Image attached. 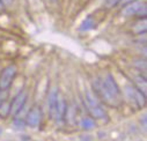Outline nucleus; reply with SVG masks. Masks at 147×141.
<instances>
[{
    "label": "nucleus",
    "mask_w": 147,
    "mask_h": 141,
    "mask_svg": "<svg viewBox=\"0 0 147 141\" xmlns=\"http://www.w3.org/2000/svg\"><path fill=\"white\" fill-rule=\"evenodd\" d=\"M93 90H94V93L96 94V96L98 97V99L103 101L107 105H109V107L117 108L118 105L121 104L117 99H115L111 95L108 93V90L105 89V87H104L102 80H100V79H96V80L93 81Z\"/></svg>",
    "instance_id": "f257e3e1"
},
{
    "label": "nucleus",
    "mask_w": 147,
    "mask_h": 141,
    "mask_svg": "<svg viewBox=\"0 0 147 141\" xmlns=\"http://www.w3.org/2000/svg\"><path fill=\"white\" fill-rule=\"evenodd\" d=\"M16 73L18 69L15 65H8L1 70V74H0V90H7L13 85Z\"/></svg>",
    "instance_id": "f03ea898"
},
{
    "label": "nucleus",
    "mask_w": 147,
    "mask_h": 141,
    "mask_svg": "<svg viewBox=\"0 0 147 141\" xmlns=\"http://www.w3.org/2000/svg\"><path fill=\"white\" fill-rule=\"evenodd\" d=\"M27 99H28V91L27 90H20L15 97L11 101V110H9V115L15 117L19 111L24 107V104H27Z\"/></svg>",
    "instance_id": "7ed1b4c3"
},
{
    "label": "nucleus",
    "mask_w": 147,
    "mask_h": 141,
    "mask_svg": "<svg viewBox=\"0 0 147 141\" xmlns=\"http://www.w3.org/2000/svg\"><path fill=\"white\" fill-rule=\"evenodd\" d=\"M105 89L108 90V93L111 95L115 99H117L119 103H121V99H122V93H121V89L117 85V82L115 81L114 77L111 74H107V77L102 80Z\"/></svg>",
    "instance_id": "20e7f679"
},
{
    "label": "nucleus",
    "mask_w": 147,
    "mask_h": 141,
    "mask_svg": "<svg viewBox=\"0 0 147 141\" xmlns=\"http://www.w3.org/2000/svg\"><path fill=\"white\" fill-rule=\"evenodd\" d=\"M42 120V111L38 107H32L26 115L24 122H26V126H29L31 128H36L38 127Z\"/></svg>",
    "instance_id": "39448f33"
},
{
    "label": "nucleus",
    "mask_w": 147,
    "mask_h": 141,
    "mask_svg": "<svg viewBox=\"0 0 147 141\" xmlns=\"http://www.w3.org/2000/svg\"><path fill=\"white\" fill-rule=\"evenodd\" d=\"M145 5H146V0H136V1L131 4L123 6L121 14L123 16H136L138 12L141 9V7H144Z\"/></svg>",
    "instance_id": "423d86ee"
},
{
    "label": "nucleus",
    "mask_w": 147,
    "mask_h": 141,
    "mask_svg": "<svg viewBox=\"0 0 147 141\" xmlns=\"http://www.w3.org/2000/svg\"><path fill=\"white\" fill-rule=\"evenodd\" d=\"M58 87L53 86L49 93H48V108H49V113L51 118H55V112H56V104H57V98H58Z\"/></svg>",
    "instance_id": "0eeeda50"
},
{
    "label": "nucleus",
    "mask_w": 147,
    "mask_h": 141,
    "mask_svg": "<svg viewBox=\"0 0 147 141\" xmlns=\"http://www.w3.org/2000/svg\"><path fill=\"white\" fill-rule=\"evenodd\" d=\"M67 108V104L64 99V97L58 94V98H57V104H56V112H55V118H57L58 120L64 119V115Z\"/></svg>",
    "instance_id": "6e6552de"
},
{
    "label": "nucleus",
    "mask_w": 147,
    "mask_h": 141,
    "mask_svg": "<svg viewBox=\"0 0 147 141\" xmlns=\"http://www.w3.org/2000/svg\"><path fill=\"white\" fill-rule=\"evenodd\" d=\"M87 110L93 119H107V112L100 104L93 105V107H87Z\"/></svg>",
    "instance_id": "1a4fd4ad"
},
{
    "label": "nucleus",
    "mask_w": 147,
    "mask_h": 141,
    "mask_svg": "<svg viewBox=\"0 0 147 141\" xmlns=\"http://www.w3.org/2000/svg\"><path fill=\"white\" fill-rule=\"evenodd\" d=\"M85 103L87 107H93V105H97L100 104V99L96 96V94L94 93L93 89L86 88L85 90Z\"/></svg>",
    "instance_id": "9d476101"
},
{
    "label": "nucleus",
    "mask_w": 147,
    "mask_h": 141,
    "mask_svg": "<svg viewBox=\"0 0 147 141\" xmlns=\"http://www.w3.org/2000/svg\"><path fill=\"white\" fill-rule=\"evenodd\" d=\"M146 28H147V21L146 19H139L138 21H136L131 28L132 32L134 35H144L146 32Z\"/></svg>",
    "instance_id": "9b49d317"
},
{
    "label": "nucleus",
    "mask_w": 147,
    "mask_h": 141,
    "mask_svg": "<svg viewBox=\"0 0 147 141\" xmlns=\"http://www.w3.org/2000/svg\"><path fill=\"white\" fill-rule=\"evenodd\" d=\"M95 27H96V19H95L94 15H89L82 21V23L80 24L79 29L81 31H87V30H90V29H93Z\"/></svg>",
    "instance_id": "f8f14e48"
},
{
    "label": "nucleus",
    "mask_w": 147,
    "mask_h": 141,
    "mask_svg": "<svg viewBox=\"0 0 147 141\" xmlns=\"http://www.w3.org/2000/svg\"><path fill=\"white\" fill-rule=\"evenodd\" d=\"M9 110H11V101L6 99L0 105V118H6L9 116Z\"/></svg>",
    "instance_id": "ddd939ff"
},
{
    "label": "nucleus",
    "mask_w": 147,
    "mask_h": 141,
    "mask_svg": "<svg viewBox=\"0 0 147 141\" xmlns=\"http://www.w3.org/2000/svg\"><path fill=\"white\" fill-rule=\"evenodd\" d=\"M81 127L85 131H90L95 127V122L92 117H85L81 119Z\"/></svg>",
    "instance_id": "4468645a"
},
{
    "label": "nucleus",
    "mask_w": 147,
    "mask_h": 141,
    "mask_svg": "<svg viewBox=\"0 0 147 141\" xmlns=\"http://www.w3.org/2000/svg\"><path fill=\"white\" fill-rule=\"evenodd\" d=\"M13 126L15 127V130H23L26 127V122H24V118H19V117H15L13 119Z\"/></svg>",
    "instance_id": "2eb2a0df"
},
{
    "label": "nucleus",
    "mask_w": 147,
    "mask_h": 141,
    "mask_svg": "<svg viewBox=\"0 0 147 141\" xmlns=\"http://www.w3.org/2000/svg\"><path fill=\"white\" fill-rule=\"evenodd\" d=\"M121 0H107L105 4H104V7L105 8H114L115 6H117L119 4Z\"/></svg>",
    "instance_id": "dca6fc26"
},
{
    "label": "nucleus",
    "mask_w": 147,
    "mask_h": 141,
    "mask_svg": "<svg viewBox=\"0 0 147 141\" xmlns=\"http://www.w3.org/2000/svg\"><path fill=\"white\" fill-rule=\"evenodd\" d=\"M134 66H136L139 70H141V68H142V70H145V69H146V60H145V59H142V61H141V59L136 60V61H134Z\"/></svg>",
    "instance_id": "f3484780"
},
{
    "label": "nucleus",
    "mask_w": 147,
    "mask_h": 141,
    "mask_svg": "<svg viewBox=\"0 0 147 141\" xmlns=\"http://www.w3.org/2000/svg\"><path fill=\"white\" fill-rule=\"evenodd\" d=\"M7 96H8V94H7L6 90H1V91H0V105L3 104L4 101L7 99Z\"/></svg>",
    "instance_id": "a211bd4d"
},
{
    "label": "nucleus",
    "mask_w": 147,
    "mask_h": 141,
    "mask_svg": "<svg viewBox=\"0 0 147 141\" xmlns=\"http://www.w3.org/2000/svg\"><path fill=\"white\" fill-rule=\"evenodd\" d=\"M133 1H136V0H121L118 5L125 6V5H127V4H131V3H133Z\"/></svg>",
    "instance_id": "6ab92c4d"
},
{
    "label": "nucleus",
    "mask_w": 147,
    "mask_h": 141,
    "mask_svg": "<svg viewBox=\"0 0 147 141\" xmlns=\"http://www.w3.org/2000/svg\"><path fill=\"white\" fill-rule=\"evenodd\" d=\"M4 9H5V5H4V3L1 1V0H0V14L4 12Z\"/></svg>",
    "instance_id": "aec40b11"
},
{
    "label": "nucleus",
    "mask_w": 147,
    "mask_h": 141,
    "mask_svg": "<svg viewBox=\"0 0 147 141\" xmlns=\"http://www.w3.org/2000/svg\"><path fill=\"white\" fill-rule=\"evenodd\" d=\"M21 140H22V141H30V136H28V135H22V136H21Z\"/></svg>",
    "instance_id": "412c9836"
},
{
    "label": "nucleus",
    "mask_w": 147,
    "mask_h": 141,
    "mask_svg": "<svg viewBox=\"0 0 147 141\" xmlns=\"http://www.w3.org/2000/svg\"><path fill=\"white\" fill-rule=\"evenodd\" d=\"M142 126H144V130H146V115L142 117Z\"/></svg>",
    "instance_id": "4be33fe9"
},
{
    "label": "nucleus",
    "mask_w": 147,
    "mask_h": 141,
    "mask_svg": "<svg viewBox=\"0 0 147 141\" xmlns=\"http://www.w3.org/2000/svg\"><path fill=\"white\" fill-rule=\"evenodd\" d=\"M1 133H3V128H1V127H0V134H1Z\"/></svg>",
    "instance_id": "5701e85b"
},
{
    "label": "nucleus",
    "mask_w": 147,
    "mask_h": 141,
    "mask_svg": "<svg viewBox=\"0 0 147 141\" xmlns=\"http://www.w3.org/2000/svg\"><path fill=\"white\" fill-rule=\"evenodd\" d=\"M51 1H52V3H56V1H57V0H51Z\"/></svg>",
    "instance_id": "b1692460"
},
{
    "label": "nucleus",
    "mask_w": 147,
    "mask_h": 141,
    "mask_svg": "<svg viewBox=\"0 0 147 141\" xmlns=\"http://www.w3.org/2000/svg\"><path fill=\"white\" fill-rule=\"evenodd\" d=\"M0 91H1V90H0Z\"/></svg>",
    "instance_id": "393cba45"
}]
</instances>
